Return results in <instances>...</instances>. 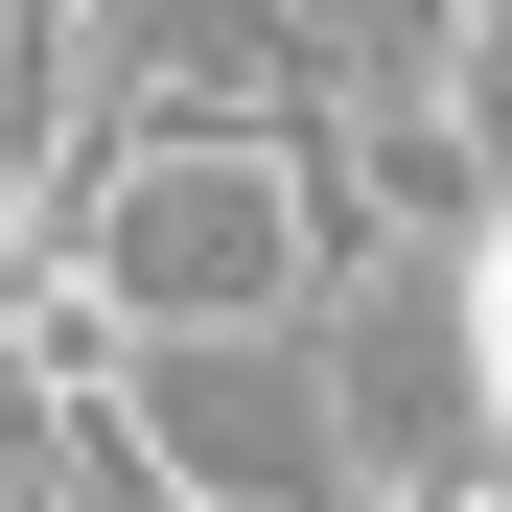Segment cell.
<instances>
[{
	"label": "cell",
	"instance_id": "obj_2",
	"mask_svg": "<svg viewBox=\"0 0 512 512\" xmlns=\"http://www.w3.org/2000/svg\"><path fill=\"white\" fill-rule=\"evenodd\" d=\"M94 396H117V443L187 489V512H350V489H373L326 326H140Z\"/></svg>",
	"mask_w": 512,
	"mask_h": 512
},
{
	"label": "cell",
	"instance_id": "obj_1",
	"mask_svg": "<svg viewBox=\"0 0 512 512\" xmlns=\"http://www.w3.org/2000/svg\"><path fill=\"white\" fill-rule=\"evenodd\" d=\"M70 303L117 326H326V280H350V233H326V163L303 117H117L94 187L47 210Z\"/></svg>",
	"mask_w": 512,
	"mask_h": 512
},
{
	"label": "cell",
	"instance_id": "obj_3",
	"mask_svg": "<svg viewBox=\"0 0 512 512\" xmlns=\"http://www.w3.org/2000/svg\"><path fill=\"white\" fill-rule=\"evenodd\" d=\"M326 24V70H350V94H443V47L489 24V0H303Z\"/></svg>",
	"mask_w": 512,
	"mask_h": 512
}]
</instances>
